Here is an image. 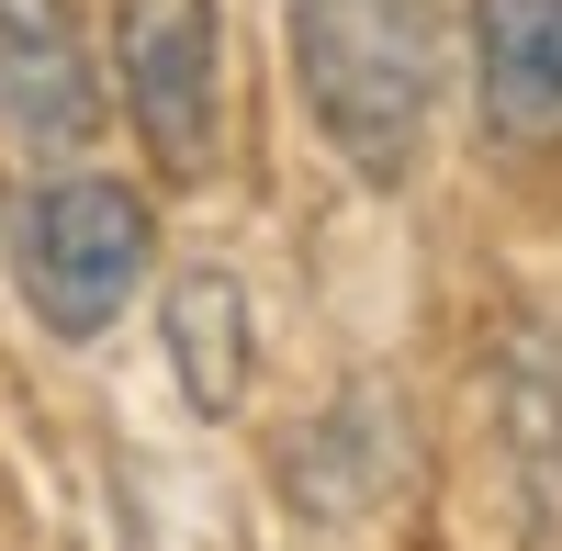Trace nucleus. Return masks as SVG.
Segmentation results:
<instances>
[{
  "label": "nucleus",
  "mask_w": 562,
  "mask_h": 551,
  "mask_svg": "<svg viewBox=\"0 0 562 551\" xmlns=\"http://www.w3.org/2000/svg\"><path fill=\"white\" fill-rule=\"evenodd\" d=\"M293 90L371 192L416 180L439 113V0H293Z\"/></svg>",
  "instance_id": "1"
},
{
  "label": "nucleus",
  "mask_w": 562,
  "mask_h": 551,
  "mask_svg": "<svg viewBox=\"0 0 562 551\" xmlns=\"http://www.w3.org/2000/svg\"><path fill=\"white\" fill-rule=\"evenodd\" d=\"M147 270H158V214L113 169H45L12 203V293L45 338L68 349L113 338L124 304L147 293Z\"/></svg>",
  "instance_id": "2"
},
{
  "label": "nucleus",
  "mask_w": 562,
  "mask_h": 551,
  "mask_svg": "<svg viewBox=\"0 0 562 551\" xmlns=\"http://www.w3.org/2000/svg\"><path fill=\"white\" fill-rule=\"evenodd\" d=\"M113 102L147 169L203 192L225 158V12L214 0H113Z\"/></svg>",
  "instance_id": "3"
},
{
  "label": "nucleus",
  "mask_w": 562,
  "mask_h": 551,
  "mask_svg": "<svg viewBox=\"0 0 562 551\" xmlns=\"http://www.w3.org/2000/svg\"><path fill=\"white\" fill-rule=\"evenodd\" d=\"M113 90L90 68L79 0H0V135L23 158H79L102 135Z\"/></svg>",
  "instance_id": "4"
},
{
  "label": "nucleus",
  "mask_w": 562,
  "mask_h": 551,
  "mask_svg": "<svg viewBox=\"0 0 562 551\" xmlns=\"http://www.w3.org/2000/svg\"><path fill=\"white\" fill-rule=\"evenodd\" d=\"M158 338H169V372L192 417H237L248 383H259V304L225 259H180L169 293H158Z\"/></svg>",
  "instance_id": "5"
},
{
  "label": "nucleus",
  "mask_w": 562,
  "mask_h": 551,
  "mask_svg": "<svg viewBox=\"0 0 562 551\" xmlns=\"http://www.w3.org/2000/svg\"><path fill=\"white\" fill-rule=\"evenodd\" d=\"M473 113L495 147H562V0H473Z\"/></svg>",
  "instance_id": "6"
}]
</instances>
